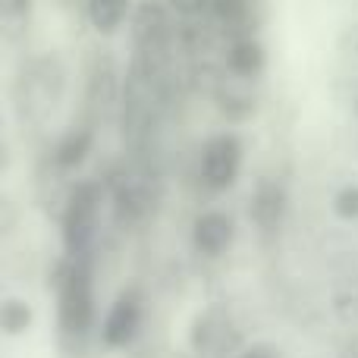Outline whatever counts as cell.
Listing matches in <instances>:
<instances>
[{
  "label": "cell",
  "instance_id": "5b68a950",
  "mask_svg": "<svg viewBox=\"0 0 358 358\" xmlns=\"http://www.w3.org/2000/svg\"><path fill=\"white\" fill-rule=\"evenodd\" d=\"M245 164V145L236 132H217L198 151V179L210 192H227L236 185Z\"/></svg>",
  "mask_w": 358,
  "mask_h": 358
},
{
  "label": "cell",
  "instance_id": "ba28073f",
  "mask_svg": "<svg viewBox=\"0 0 358 358\" xmlns=\"http://www.w3.org/2000/svg\"><path fill=\"white\" fill-rule=\"evenodd\" d=\"M286 210H289L286 185L280 179H258V185L252 189V204H248L255 227L261 233H280V227L286 223Z\"/></svg>",
  "mask_w": 358,
  "mask_h": 358
},
{
  "label": "cell",
  "instance_id": "7402d4cb",
  "mask_svg": "<svg viewBox=\"0 0 358 358\" xmlns=\"http://www.w3.org/2000/svg\"><path fill=\"white\" fill-rule=\"evenodd\" d=\"M10 167V145L6 142H0V173Z\"/></svg>",
  "mask_w": 358,
  "mask_h": 358
},
{
  "label": "cell",
  "instance_id": "4fadbf2b",
  "mask_svg": "<svg viewBox=\"0 0 358 358\" xmlns=\"http://www.w3.org/2000/svg\"><path fill=\"white\" fill-rule=\"evenodd\" d=\"M210 16L233 38L255 35V29H258V0H214Z\"/></svg>",
  "mask_w": 358,
  "mask_h": 358
},
{
  "label": "cell",
  "instance_id": "d6986e66",
  "mask_svg": "<svg viewBox=\"0 0 358 358\" xmlns=\"http://www.w3.org/2000/svg\"><path fill=\"white\" fill-rule=\"evenodd\" d=\"M167 3L176 16L198 19V16H204V13H210V3H214V0H167Z\"/></svg>",
  "mask_w": 358,
  "mask_h": 358
},
{
  "label": "cell",
  "instance_id": "6da1fadb",
  "mask_svg": "<svg viewBox=\"0 0 358 358\" xmlns=\"http://www.w3.org/2000/svg\"><path fill=\"white\" fill-rule=\"evenodd\" d=\"M57 289V340L66 355L85 352V343L101 327L98 321V292H94V255L66 258L57 264L50 280Z\"/></svg>",
  "mask_w": 358,
  "mask_h": 358
},
{
  "label": "cell",
  "instance_id": "8fae6325",
  "mask_svg": "<svg viewBox=\"0 0 358 358\" xmlns=\"http://www.w3.org/2000/svg\"><path fill=\"white\" fill-rule=\"evenodd\" d=\"M267 66V48L261 44L258 35H242L233 38L227 48V73L236 79L255 82Z\"/></svg>",
  "mask_w": 358,
  "mask_h": 358
},
{
  "label": "cell",
  "instance_id": "52a82bcc",
  "mask_svg": "<svg viewBox=\"0 0 358 358\" xmlns=\"http://www.w3.org/2000/svg\"><path fill=\"white\" fill-rule=\"evenodd\" d=\"M236 239V223L227 210L208 208L192 220V248L204 258H220Z\"/></svg>",
  "mask_w": 358,
  "mask_h": 358
},
{
  "label": "cell",
  "instance_id": "cb8c5ba5",
  "mask_svg": "<svg viewBox=\"0 0 358 358\" xmlns=\"http://www.w3.org/2000/svg\"><path fill=\"white\" fill-rule=\"evenodd\" d=\"M182 358H195V355H182Z\"/></svg>",
  "mask_w": 358,
  "mask_h": 358
},
{
  "label": "cell",
  "instance_id": "5bb4252c",
  "mask_svg": "<svg viewBox=\"0 0 358 358\" xmlns=\"http://www.w3.org/2000/svg\"><path fill=\"white\" fill-rule=\"evenodd\" d=\"M85 16L98 35H113L132 16V0H85Z\"/></svg>",
  "mask_w": 358,
  "mask_h": 358
},
{
  "label": "cell",
  "instance_id": "7a4b0ae2",
  "mask_svg": "<svg viewBox=\"0 0 358 358\" xmlns=\"http://www.w3.org/2000/svg\"><path fill=\"white\" fill-rule=\"evenodd\" d=\"M104 204H107V185L101 182V176L76 179L66 189L60 210V236L66 258L94 255L101 223H104Z\"/></svg>",
  "mask_w": 358,
  "mask_h": 358
},
{
  "label": "cell",
  "instance_id": "e0dca14e",
  "mask_svg": "<svg viewBox=\"0 0 358 358\" xmlns=\"http://www.w3.org/2000/svg\"><path fill=\"white\" fill-rule=\"evenodd\" d=\"M334 214L346 223H358V182H346L334 192V201H330Z\"/></svg>",
  "mask_w": 358,
  "mask_h": 358
},
{
  "label": "cell",
  "instance_id": "ac0fdd59",
  "mask_svg": "<svg viewBox=\"0 0 358 358\" xmlns=\"http://www.w3.org/2000/svg\"><path fill=\"white\" fill-rule=\"evenodd\" d=\"M19 223H22V210H19V204L13 201L10 195L0 192V236L16 233Z\"/></svg>",
  "mask_w": 358,
  "mask_h": 358
},
{
  "label": "cell",
  "instance_id": "3957f363",
  "mask_svg": "<svg viewBox=\"0 0 358 358\" xmlns=\"http://www.w3.org/2000/svg\"><path fill=\"white\" fill-rule=\"evenodd\" d=\"M66 88V66L60 57L54 54H41L25 66V73L19 76L16 85V101H19V113L29 123H44L50 120V113L57 110Z\"/></svg>",
  "mask_w": 358,
  "mask_h": 358
},
{
  "label": "cell",
  "instance_id": "44dd1931",
  "mask_svg": "<svg viewBox=\"0 0 358 358\" xmlns=\"http://www.w3.org/2000/svg\"><path fill=\"white\" fill-rule=\"evenodd\" d=\"M340 358H358V334H355V336H349V343L343 346Z\"/></svg>",
  "mask_w": 358,
  "mask_h": 358
},
{
  "label": "cell",
  "instance_id": "7c38bea8",
  "mask_svg": "<svg viewBox=\"0 0 358 358\" xmlns=\"http://www.w3.org/2000/svg\"><path fill=\"white\" fill-rule=\"evenodd\" d=\"M85 92H88V107H92L94 113L110 110L120 101V73L110 57H98V60L92 63Z\"/></svg>",
  "mask_w": 358,
  "mask_h": 358
},
{
  "label": "cell",
  "instance_id": "9a60e30c",
  "mask_svg": "<svg viewBox=\"0 0 358 358\" xmlns=\"http://www.w3.org/2000/svg\"><path fill=\"white\" fill-rule=\"evenodd\" d=\"M35 321V311L25 299L3 296L0 299V334L3 336H22Z\"/></svg>",
  "mask_w": 358,
  "mask_h": 358
},
{
  "label": "cell",
  "instance_id": "ffe728a7",
  "mask_svg": "<svg viewBox=\"0 0 358 358\" xmlns=\"http://www.w3.org/2000/svg\"><path fill=\"white\" fill-rule=\"evenodd\" d=\"M236 358H280L277 349L267 346V343H255V346H242V352Z\"/></svg>",
  "mask_w": 358,
  "mask_h": 358
},
{
  "label": "cell",
  "instance_id": "603a6c76",
  "mask_svg": "<svg viewBox=\"0 0 358 358\" xmlns=\"http://www.w3.org/2000/svg\"><path fill=\"white\" fill-rule=\"evenodd\" d=\"M355 315H358V296H355Z\"/></svg>",
  "mask_w": 358,
  "mask_h": 358
},
{
  "label": "cell",
  "instance_id": "2e32d148",
  "mask_svg": "<svg viewBox=\"0 0 358 358\" xmlns=\"http://www.w3.org/2000/svg\"><path fill=\"white\" fill-rule=\"evenodd\" d=\"M31 16V0H0V35L19 31Z\"/></svg>",
  "mask_w": 358,
  "mask_h": 358
},
{
  "label": "cell",
  "instance_id": "9c48e42d",
  "mask_svg": "<svg viewBox=\"0 0 358 358\" xmlns=\"http://www.w3.org/2000/svg\"><path fill=\"white\" fill-rule=\"evenodd\" d=\"M255 82L248 79H236V76L223 73L220 79H217L214 85V101L217 107H220V113L229 120V123H245V120L255 117V110H258V98H255L252 92Z\"/></svg>",
  "mask_w": 358,
  "mask_h": 358
},
{
  "label": "cell",
  "instance_id": "30bf717a",
  "mask_svg": "<svg viewBox=\"0 0 358 358\" xmlns=\"http://www.w3.org/2000/svg\"><path fill=\"white\" fill-rule=\"evenodd\" d=\"M94 151V126L92 123H76L57 138V145L50 148V167L69 173L79 170L88 161V155Z\"/></svg>",
  "mask_w": 358,
  "mask_h": 358
},
{
  "label": "cell",
  "instance_id": "8992f818",
  "mask_svg": "<svg viewBox=\"0 0 358 358\" xmlns=\"http://www.w3.org/2000/svg\"><path fill=\"white\" fill-rule=\"evenodd\" d=\"M145 289L138 283H126L123 289L117 292V299L110 302L104 321L98 327L101 346L104 349H129L132 343L138 340L145 327Z\"/></svg>",
  "mask_w": 358,
  "mask_h": 358
},
{
  "label": "cell",
  "instance_id": "277c9868",
  "mask_svg": "<svg viewBox=\"0 0 358 358\" xmlns=\"http://www.w3.org/2000/svg\"><path fill=\"white\" fill-rule=\"evenodd\" d=\"M189 346L195 358H229L242 352V334L229 308L204 305L189 327Z\"/></svg>",
  "mask_w": 358,
  "mask_h": 358
}]
</instances>
